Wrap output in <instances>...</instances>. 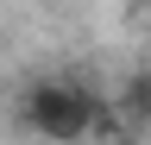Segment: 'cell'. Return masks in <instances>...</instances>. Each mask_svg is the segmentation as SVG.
Wrapping results in <instances>:
<instances>
[{"mask_svg":"<svg viewBox=\"0 0 151 145\" xmlns=\"http://www.w3.org/2000/svg\"><path fill=\"white\" fill-rule=\"evenodd\" d=\"M88 120V101L76 95V88H38L32 95V126L44 139H76Z\"/></svg>","mask_w":151,"mask_h":145,"instance_id":"cell-1","label":"cell"}]
</instances>
